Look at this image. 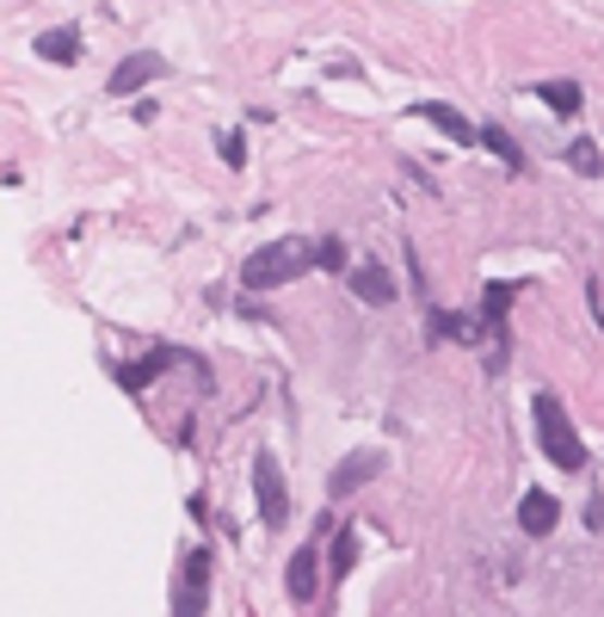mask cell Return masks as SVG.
Returning <instances> with one entry per match:
<instances>
[{"label": "cell", "instance_id": "obj_8", "mask_svg": "<svg viewBox=\"0 0 604 617\" xmlns=\"http://www.w3.org/2000/svg\"><path fill=\"white\" fill-rule=\"evenodd\" d=\"M352 290H358L364 303H395V285H389V272L382 266H370V260H364V266H352Z\"/></svg>", "mask_w": 604, "mask_h": 617}, {"label": "cell", "instance_id": "obj_5", "mask_svg": "<svg viewBox=\"0 0 604 617\" xmlns=\"http://www.w3.org/2000/svg\"><path fill=\"white\" fill-rule=\"evenodd\" d=\"M555 519H562V506H555V494H543V488H530L525 501H518V531H530V538H549Z\"/></svg>", "mask_w": 604, "mask_h": 617}, {"label": "cell", "instance_id": "obj_11", "mask_svg": "<svg viewBox=\"0 0 604 617\" xmlns=\"http://www.w3.org/2000/svg\"><path fill=\"white\" fill-rule=\"evenodd\" d=\"M38 56L43 62H80V38H75V32H43Z\"/></svg>", "mask_w": 604, "mask_h": 617}, {"label": "cell", "instance_id": "obj_19", "mask_svg": "<svg viewBox=\"0 0 604 617\" xmlns=\"http://www.w3.org/2000/svg\"><path fill=\"white\" fill-rule=\"evenodd\" d=\"M216 149H223V161H228V167H241V161H247V142H241V130H223V136H216Z\"/></svg>", "mask_w": 604, "mask_h": 617}, {"label": "cell", "instance_id": "obj_9", "mask_svg": "<svg viewBox=\"0 0 604 617\" xmlns=\"http://www.w3.org/2000/svg\"><path fill=\"white\" fill-rule=\"evenodd\" d=\"M377 469H382V457H377V451H364V457H345L340 469H334V482H327V488H334V494H352V488H358V482H370Z\"/></svg>", "mask_w": 604, "mask_h": 617}, {"label": "cell", "instance_id": "obj_12", "mask_svg": "<svg viewBox=\"0 0 604 617\" xmlns=\"http://www.w3.org/2000/svg\"><path fill=\"white\" fill-rule=\"evenodd\" d=\"M161 365H167V352H154V358H142V365H124V370H117V383L130 389V395H142V389L161 377Z\"/></svg>", "mask_w": 604, "mask_h": 617}, {"label": "cell", "instance_id": "obj_2", "mask_svg": "<svg viewBox=\"0 0 604 617\" xmlns=\"http://www.w3.org/2000/svg\"><path fill=\"white\" fill-rule=\"evenodd\" d=\"M537 432H543V451H549V463L555 469H586V444L574 439V426H567V414H562V402L555 395H537Z\"/></svg>", "mask_w": 604, "mask_h": 617}, {"label": "cell", "instance_id": "obj_16", "mask_svg": "<svg viewBox=\"0 0 604 617\" xmlns=\"http://www.w3.org/2000/svg\"><path fill=\"white\" fill-rule=\"evenodd\" d=\"M204 593H210V587L179 580V593H173V617H204Z\"/></svg>", "mask_w": 604, "mask_h": 617}, {"label": "cell", "instance_id": "obj_18", "mask_svg": "<svg viewBox=\"0 0 604 617\" xmlns=\"http://www.w3.org/2000/svg\"><path fill=\"white\" fill-rule=\"evenodd\" d=\"M481 142H488V149L506 161V167H525V154H518V142H512L506 130H481Z\"/></svg>", "mask_w": 604, "mask_h": 617}, {"label": "cell", "instance_id": "obj_1", "mask_svg": "<svg viewBox=\"0 0 604 617\" xmlns=\"http://www.w3.org/2000/svg\"><path fill=\"white\" fill-rule=\"evenodd\" d=\"M309 266H322V241H309V235H284V241H272V248H260L253 260H247L241 285L272 290V285H290V278H302Z\"/></svg>", "mask_w": 604, "mask_h": 617}, {"label": "cell", "instance_id": "obj_15", "mask_svg": "<svg viewBox=\"0 0 604 617\" xmlns=\"http://www.w3.org/2000/svg\"><path fill=\"white\" fill-rule=\"evenodd\" d=\"M567 167H574V174H599V167H604L599 142H592V136H580V142H567Z\"/></svg>", "mask_w": 604, "mask_h": 617}, {"label": "cell", "instance_id": "obj_4", "mask_svg": "<svg viewBox=\"0 0 604 617\" xmlns=\"http://www.w3.org/2000/svg\"><path fill=\"white\" fill-rule=\"evenodd\" d=\"M161 75H167V62L154 56V50H136V56H124L112 68V93L130 99V93H142V87H149V80H161Z\"/></svg>", "mask_w": 604, "mask_h": 617}, {"label": "cell", "instance_id": "obj_14", "mask_svg": "<svg viewBox=\"0 0 604 617\" xmlns=\"http://www.w3.org/2000/svg\"><path fill=\"white\" fill-rule=\"evenodd\" d=\"M512 290H518V285H488V303H481L488 333H500V322H506V308H512Z\"/></svg>", "mask_w": 604, "mask_h": 617}, {"label": "cell", "instance_id": "obj_13", "mask_svg": "<svg viewBox=\"0 0 604 617\" xmlns=\"http://www.w3.org/2000/svg\"><path fill=\"white\" fill-rule=\"evenodd\" d=\"M543 105L562 112V117H574L580 112V87H574V80H543Z\"/></svg>", "mask_w": 604, "mask_h": 617}, {"label": "cell", "instance_id": "obj_3", "mask_svg": "<svg viewBox=\"0 0 604 617\" xmlns=\"http://www.w3.org/2000/svg\"><path fill=\"white\" fill-rule=\"evenodd\" d=\"M253 501H260L265 531H284V519H290V494H284V476H278V457H272V451L253 457Z\"/></svg>", "mask_w": 604, "mask_h": 617}, {"label": "cell", "instance_id": "obj_17", "mask_svg": "<svg viewBox=\"0 0 604 617\" xmlns=\"http://www.w3.org/2000/svg\"><path fill=\"white\" fill-rule=\"evenodd\" d=\"M358 562V531H334V575H352Z\"/></svg>", "mask_w": 604, "mask_h": 617}, {"label": "cell", "instance_id": "obj_10", "mask_svg": "<svg viewBox=\"0 0 604 617\" xmlns=\"http://www.w3.org/2000/svg\"><path fill=\"white\" fill-rule=\"evenodd\" d=\"M426 328H432V340H463V347H469V340H481L469 315H451V308H432V315H426Z\"/></svg>", "mask_w": 604, "mask_h": 617}, {"label": "cell", "instance_id": "obj_20", "mask_svg": "<svg viewBox=\"0 0 604 617\" xmlns=\"http://www.w3.org/2000/svg\"><path fill=\"white\" fill-rule=\"evenodd\" d=\"M322 266H327V272L345 266V241H340V235H322Z\"/></svg>", "mask_w": 604, "mask_h": 617}, {"label": "cell", "instance_id": "obj_7", "mask_svg": "<svg viewBox=\"0 0 604 617\" xmlns=\"http://www.w3.org/2000/svg\"><path fill=\"white\" fill-rule=\"evenodd\" d=\"M315 587H322V562H315V543H309V550H297V556H290V599H297V605H309V599H315Z\"/></svg>", "mask_w": 604, "mask_h": 617}, {"label": "cell", "instance_id": "obj_6", "mask_svg": "<svg viewBox=\"0 0 604 617\" xmlns=\"http://www.w3.org/2000/svg\"><path fill=\"white\" fill-rule=\"evenodd\" d=\"M414 117H426V124H438V130L451 136V142H481V130H469V117L451 112V105H438V99H426V105H414Z\"/></svg>", "mask_w": 604, "mask_h": 617}]
</instances>
